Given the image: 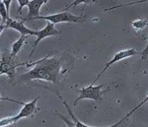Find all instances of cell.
<instances>
[{
    "label": "cell",
    "mask_w": 148,
    "mask_h": 127,
    "mask_svg": "<svg viewBox=\"0 0 148 127\" xmlns=\"http://www.w3.org/2000/svg\"><path fill=\"white\" fill-rule=\"evenodd\" d=\"M26 66L27 68L33 66V68L27 72L18 76V81L19 83H26L34 79H43L58 84L66 72L62 59L55 57H49V56H47L42 60L27 64Z\"/></svg>",
    "instance_id": "cell-1"
},
{
    "label": "cell",
    "mask_w": 148,
    "mask_h": 127,
    "mask_svg": "<svg viewBox=\"0 0 148 127\" xmlns=\"http://www.w3.org/2000/svg\"><path fill=\"white\" fill-rule=\"evenodd\" d=\"M103 88H104L103 84L97 85V86L91 84L86 88H82L79 90L78 89L77 91L79 93V96L75 99L74 105L76 106L79 101L82 99H92L95 102L101 101L103 95L109 90V88L103 90Z\"/></svg>",
    "instance_id": "cell-2"
},
{
    "label": "cell",
    "mask_w": 148,
    "mask_h": 127,
    "mask_svg": "<svg viewBox=\"0 0 148 127\" xmlns=\"http://www.w3.org/2000/svg\"><path fill=\"white\" fill-rule=\"evenodd\" d=\"M38 19H42L46 21H50L53 24H57L61 22H69V23H80L83 22L86 20L84 16H77L74 15L71 13L63 11V12L54 14L48 16H37L33 18L32 20H38Z\"/></svg>",
    "instance_id": "cell-3"
},
{
    "label": "cell",
    "mask_w": 148,
    "mask_h": 127,
    "mask_svg": "<svg viewBox=\"0 0 148 127\" xmlns=\"http://www.w3.org/2000/svg\"><path fill=\"white\" fill-rule=\"evenodd\" d=\"M138 54H141V52H138L137 50H136L135 48H127V49H124V50H121V51H119L118 52H116L114 56H113V57L109 61V62H107V63L105 64V67H104V68L103 70L101 72L97 75V76L96 77V79H94V82L92 83V84H94L96 82L100 79V77L102 76L104 73L106 72L107 70L109 69L110 67L112 66V64H114L116 62H119V61H122V60H124V59H126V58L128 57H134V56H136V55Z\"/></svg>",
    "instance_id": "cell-4"
},
{
    "label": "cell",
    "mask_w": 148,
    "mask_h": 127,
    "mask_svg": "<svg viewBox=\"0 0 148 127\" xmlns=\"http://www.w3.org/2000/svg\"><path fill=\"white\" fill-rule=\"evenodd\" d=\"M26 63L15 64L14 58L10 57V54L2 55L0 60V73L6 74L8 76L10 81L15 78V70L18 67L23 65Z\"/></svg>",
    "instance_id": "cell-5"
},
{
    "label": "cell",
    "mask_w": 148,
    "mask_h": 127,
    "mask_svg": "<svg viewBox=\"0 0 148 127\" xmlns=\"http://www.w3.org/2000/svg\"><path fill=\"white\" fill-rule=\"evenodd\" d=\"M61 34V31L57 30L53 23H51L50 21L47 22V25L45 28H43L42 30H40L39 31H36V34L35 36H36V39L34 42L33 45V50L31 51L30 54H29V57H32V55L33 54V52H35L36 46H38L39 44L43 39H45V37H52V36H57Z\"/></svg>",
    "instance_id": "cell-6"
},
{
    "label": "cell",
    "mask_w": 148,
    "mask_h": 127,
    "mask_svg": "<svg viewBox=\"0 0 148 127\" xmlns=\"http://www.w3.org/2000/svg\"><path fill=\"white\" fill-rule=\"evenodd\" d=\"M6 29H13L21 33V35H25V36H28V35H35L36 34V31L32 30L30 29L27 28L23 23V21H17L14 19H12L8 17L6 21Z\"/></svg>",
    "instance_id": "cell-7"
},
{
    "label": "cell",
    "mask_w": 148,
    "mask_h": 127,
    "mask_svg": "<svg viewBox=\"0 0 148 127\" xmlns=\"http://www.w3.org/2000/svg\"><path fill=\"white\" fill-rule=\"evenodd\" d=\"M48 1L49 0H31L27 5L28 8H29V13H28L27 17L25 18L23 21H29V20H32L35 17L40 16V8Z\"/></svg>",
    "instance_id": "cell-8"
},
{
    "label": "cell",
    "mask_w": 148,
    "mask_h": 127,
    "mask_svg": "<svg viewBox=\"0 0 148 127\" xmlns=\"http://www.w3.org/2000/svg\"><path fill=\"white\" fill-rule=\"evenodd\" d=\"M38 99H39V96L36 97L33 101H31L29 103H25L24 105H22L23 107H22V109L21 110V111L19 112L18 115L14 116L16 118V120L18 121V120L21 119V118H28V117H29L30 115L34 114V113L36 111V110H37V107H36V102H37V100Z\"/></svg>",
    "instance_id": "cell-9"
},
{
    "label": "cell",
    "mask_w": 148,
    "mask_h": 127,
    "mask_svg": "<svg viewBox=\"0 0 148 127\" xmlns=\"http://www.w3.org/2000/svg\"><path fill=\"white\" fill-rule=\"evenodd\" d=\"M58 95V97L60 98V99L62 101V103H63V104L64 105V106L66 107V110H67V112H68V114L70 115V116L71 117V118H72V121H74V123L75 124V126H85V127H90V126H88V125L85 124V123H83V122H82L81 121H79L78 118H76L75 116L74 115V114H73V112L71 111V107H70V106L67 104V103H66V101L61 97V95L59 93H57Z\"/></svg>",
    "instance_id": "cell-10"
},
{
    "label": "cell",
    "mask_w": 148,
    "mask_h": 127,
    "mask_svg": "<svg viewBox=\"0 0 148 127\" xmlns=\"http://www.w3.org/2000/svg\"><path fill=\"white\" fill-rule=\"evenodd\" d=\"M27 36H25V35H21V37L18 40L16 41L13 44L12 46V49H11V52H10V57H15L17 54H18L19 52L21 51V48L24 46L25 41Z\"/></svg>",
    "instance_id": "cell-11"
},
{
    "label": "cell",
    "mask_w": 148,
    "mask_h": 127,
    "mask_svg": "<svg viewBox=\"0 0 148 127\" xmlns=\"http://www.w3.org/2000/svg\"><path fill=\"white\" fill-rule=\"evenodd\" d=\"M94 2H95V0H74L70 5H68L63 10V11H66V10H68L72 7L77 6L79 4H86V5H88V4H92Z\"/></svg>",
    "instance_id": "cell-12"
},
{
    "label": "cell",
    "mask_w": 148,
    "mask_h": 127,
    "mask_svg": "<svg viewBox=\"0 0 148 127\" xmlns=\"http://www.w3.org/2000/svg\"><path fill=\"white\" fill-rule=\"evenodd\" d=\"M147 25V21L145 18H143V19H138L136 21H134L132 22V26L135 30H143V28H145Z\"/></svg>",
    "instance_id": "cell-13"
},
{
    "label": "cell",
    "mask_w": 148,
    "mask_h": 127,
    "mask_svg": "<svg viewBox=\"0 0 148 127\" xmlns=\"http://www.w3.org/2000/svg\"><path fill=\"white\" fill-rule=\"evenodd\" d=\"M0 16L2 18V21L6 22V19L9 17V13L7 11L5 4L2 2H0Z\"/></svg>",
    "instance_id": "cell-14"
},
{
    "label": "cell",
    "mask_w": 148,
    "mask_h": 127,
    "mask_svg": "<svg viewBox=\"0 0 148 127\" xmlns=\"http://www.w3.org/2000/svg\"><path fill=\"white\" fill-rule=\"evenodd\" d=\"M15 117H9V118H3L0 120V126H9V125H12L14 123L17 122Z\"/></svg>",
    "instance_id": "cell-15"
},
{
    "label": "cell",
    "mask_w": 148,
    "mask_h": 127,
    "mask_svg": "<svg viewBox=\"0 0 148 127\" xmlns=\"http://www.w3.org/2000/svg\"><path fill=\"white\" fill-rule=\"evenodd\" d=\"M17 1H18V4H19V6H18V14H21L22 9H23L25 6H27L31 0H17Z\"/></svg>",
    "instance_id": "cell-16"
},
{
    "label": "cell",
    "mask_w": 148,
    "mask_h": 127,
    "mask_svg": "<svg viewBox=\"0 0 148 127\" xmlns=\"http://www.w3.org/2000/svg\"><path fill=\"white\" fill-rule=\"evenodd\" d=\"M56 114L58 117H59L60 118H61V119H62V120H63V121H64V122L68 126H75V124L74 123V121H69V120H68V118H66V117H64V115H62L61 114H60V113H57V112H56Z\"/></svg>",
    "instance_id": "cell-17"
},
{
    "label": "cell",
    "mask_w": 148,
    "mask_h": 127,
    "mask_svg": "<svg viewBox=\"0 0 148 127\" xmlns=\"http://www.w3.org/2000/svg\"><path fill=\"white\" fill-rule=\"evenodd\" d=\"M3 100V101H9V102H12V103H18L19 105H24L25 103L23 102H20V101H18V100L12 99H10V98H6V97H2L0 96V101Z\"/></svg>",
    "instance_id": "cell-18"
},
{
    "label": "cell",
    "mask_w": 148,
    "mask_h": 127,
    "mask_svg": "<svg viewBox=\"0 0 148 127\" xmlns=\"http://www.w3.org/2000/svg\"><path fill=\"white\" fill-rule=\"evenodd\" d=\"M3 3L5 4L6 10H7L8 13H9L10 7V4L12 3V0H3Z\"/></svg>",
    "instance_id": "cell-19"
},
{
    "label": "cell",
    "mask_w": 148,
    "mask_h": 127,
    "mask_svg": "<svg viewBox=\"0 0 148 127\" xmlns=\"http://www.w3.org/2000/svg\"><path fill=\"white\" fill-rule=\"evenodd\" d=\"M6 30V23L4 21H2L0 23V34Z\"/></svg>",
    "instance_id": "cell-20"
},
{
    "label": "cell",
    "mask_w": 148,
    "mask_h": 127,
    "mask_svg": "<svg viewBox=\"0 0 148 127\" xmlns=\"http://www.w3.org/2000/svg\"><path fill=\"white\" fill-rule=\"evenodd\" d=\"M1 57H2V54H1V52H0V60H1Z\"/></svg>",
    "instance_id": "cell-21"
},
{
    "label": "cell",
    "mask_w": 148,
    "mask_h": 127,
    "mask_svg": "<svg viewBox=\"0 0 148 127\" xmlns=\"http://www.w3.org/2000/svg\"><path fill=\"white\" fill-rule=\"evenodd\" d=\"M2 1H3V0H0V2H2Z\"/></svg>",
    "instance_id": "cell-22"
},
{
    "label": "cell",
    "mask_w": 148,
    "mask_h": 127,
    "mask_svg": "<svg viewBox=\"0 0 148 127\" xmlns=\"http://www.w3.org/2000/svg\"><path fill=\"white\" fill-rule=\"evenodd\" d=\"M1 75H3V74H1V73H0V76H1Z\"/></svg>",
    "instance_id": "cell-23"
}]
</instances>
